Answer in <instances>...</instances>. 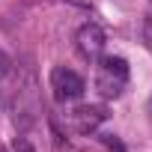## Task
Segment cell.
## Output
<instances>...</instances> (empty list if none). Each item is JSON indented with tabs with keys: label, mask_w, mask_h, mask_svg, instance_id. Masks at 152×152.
Segmentation results:
<instances>
[{
	"label": "cell",
	"mask_w": 152,
	"mask_h": 152,
	"mask_svg": "<svg viewBox=\"0 0 152 152\" xmlns=\"http://www.w3.org/2000/svg\"><path fill=\"white\" fill-rule=\"evenodd\" d=\"M143 30H146V39H149V42H152V15H149V18H146V24H143Z\"/></svg>",
	"instance_id": "7"
},
{
	"label": "cell",
	"mask_w": 152,
	"mask_h": 152,
	"mask_svg": "<svg viewBox=\"0 0 152 152\" xmlns=\"http://www.w3.org/2000/svg\"><path fill=\"white\" fill-rule=\"evenodd\" d=\"M75 45H78V54L84 60H99L104 51V30L99 24H84L75 36Z\"/></svg>",
	"instance_id": "3"
},
{
	"label": "cell",
	"mask_w": 152,
	"mask_h": 152,
	"mask_svg": "<svg viewBox=\"0 0 152 152\" xmlns=\"http://www.w3.org/2000/svg\"><path fill=\"white\" fill-rule=\"evenodd\" d=\"M104 119H107V110H104L102 104H81L78 110L72 113V125L78 128V131H93V128H99Z\"/></svg>",
	"instance_id": "4"
},
{
	"label": "cell",
	"mask_w": 152,
	"mask_h": 152,
	"mask_svg": "<svg viewBox=\"0 0 152 152\" xmlns=\"http://www.w3.org/2000/svg\"><path fill=\"white\" fill-rule=\"evenodd\" d=\"M9 69H12V60H9V54L6 51H0V81L9 75Z\"/></svg>",
	"instance_id": "5"
},
{
	"label": "cell",
	"mask_w": 152,
	"mask_h": 152,
	"mask_svg": "<svg viewBox=\"0 0 152 152\" xmlns=\"http://www.w3.org/2000/svg\"><path fill=\"white\" fill-rule=\"evenodd\" d=\"M128 81V63L122 57H102L99 63V75H96V90L104 99H116L122 96Z\"/></svg>",
	"instance_id": "1"
},
{
	"label": "cell",
	"mask_w": 152,
	"mask_h": 152,
	"mask_svg": "<svg viewBox=\"0 0 152 152\" xmlns=\"http://www.w3.org/2000/svg\"><path fill=\"white\" fill-rule=\"evenodd\" d=\"M12 152H36V149L30 146V140H24V137H18V140H15V146H12Z\"/></svg>",
	"instance_id": "6"
},
{
	"label": "cell",
	"mask_w": 152,
	"mask_h": 152,
	"mask_svg": "<svg viewBox=\"0 0 152 152\" xmlns=\"http://www.w3.org/2000/svg\"><path fill=\"white\" fill-rule=\"evenodd\" d=\"M51 90H54L57 102H75V99L84 96L87 84L78 72H72L66 66H57V69H51Z\"/></svg>",
	"instance_id": "2"
}]
</instances>
